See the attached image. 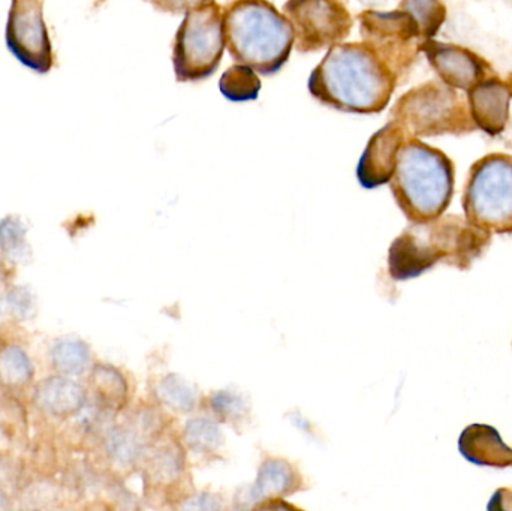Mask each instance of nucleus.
Instances as JSON below:
<instances>
[{"label":"nucleus","mask_w":512,"mask_h":511,"mask_svg":"<svg viewBox=\"0 0 512 511\" xmlns=\"http://www.w3.org/2000/svg\"><path fill=\"white\" fill-rule=\"evenodd\" d=\"M394 87L396 74L364 42L328 48L309 77L313 98L345 113H381Z\"/></svg>","instance_id":"obj_1"},{"label":"nucleus","mask_w":512,"mask_h":511,"mask_svg":"<svg viewBox=\"0 0 512 511\" xmlns=\"http://www.w3.org/2000/svg\"><path fill=\"white\" fill-rule=\"evenodd\" d=\"M492 242V234L478 230L456 215L439 216L424 224H412L388 252V270L396 281L418 278L445 263L468 270Z\"/></svg>","instance_id":"obj_2"},{"label":"nucleus","mask_w":512,"mask_h":511,"mask_svg":"<svg viewBox=\"0 0 512 511\" xmlns=\"http://www.w3.org/2000/svg\"><path fill=\"white\" fill-rule=\"evenodd\" d=\"M224 23L228 51L237 63L273 75L288 62L294 29L267 0H236L224 9Z\"/></svg>","instance_id":"obj_3"},{"label":"nucleus","mask_w":512,"mask_h":511,"mask_svg":"<svg viewBox=\"0 0 512 511\" xmlns=\"http://www.w3.org/2000/svg\"><path fill=\"white\" fill-rule=\"evenodd\" d=\"M396 203L412 224L444 215L454 194L453 162L433 147L406 140L390 180Z\"/></svg>","instance_id":"obj_4"},{"label":"nucleus","mask_w":512,"mask_h":511,"mask_svg":"<svg viewBox=\"0 0 512 511\" xmlns=\"http://www.w3.org/2000/svg\"><path fill=\"white\" fill-rule=\"evenodd\" d=\"M225 47L224 8L212 2L186 12L174 39L173 65L177 81L192 83L213 75Z\"/></svg>","instance_id":"obj_5"},{"label":"nucleus","mask_w":512,"mask_h":511,"mask_svg":"<svg viewBox=\"0 0 512 511\" xmlns=\"http://www.w3.org/2000/svg\"><path fill=\"white\" fill-rule=\"evenodd\" d=\"M469 224L487 234H512V158L492 155L472 167L463 194Z\"/></svg>","instance_id":"obj_6"},{"label":"nucleus","mask_w":512,"mask_h":511,"mask_svg":"<svg viewBox=\"0 0 512 511\" xmlns=\"http://www.w3.org/2000/svg\"><path fill=\"white\" fill-rule=\"evenodd\" d=\"M393 120L405 134L430 137L469 129L468 114L450 86L423 84L403 95L393 108Z\"/></svg>","instance_id":"obj_7"},{"label":"nucleus","mask_w":512,"mask_h":511,"mask_svg":"<svg viewBox=\"0 0 512 511\" xmlns=\"http://www.w3.org/2000/svg\"><path fill=\"white\" fill-rule=\"evenodd\" d=\"M283 14L294 29L295 47L303 53L340 44L351 33L354 20L340 0H288Z\"/></svg>","instance_id":"obj_8"},{"label":"nucleus","mask_w":512,"mask_h":511,"mask_svg":"<svg viewBox=\"0 0 512 511\" xmlns=\"http://www.w3.org/2000/svg\"><path fill=\"white\" fill-rule=\"evenodd\" d=\"M363 42L394 72L399 74L414 59L420 29L408 12L366 11L358 15Z\"/></svg>","instance_id":"obj_9"},{"label":"nucleus","mask_w":512,"mask_h":511,"mask_svg":"<svg viewBox=\"0 0 512 511\" xmlns=\"http://www.w3.org/2000/svg\"><path fill=\"white\" fill-rule=\"evenodd\" d=\"M42 6L44 0H12L6 24V44L24 66L38 74H47L53 66V48Z\"/></svg>","instance_id":"obj_10"},{"label":"nucleus","mask_w":512,"mask_h":511,"mask_svg":"<svg viewBox=\"0 0 512 511\" xmlns=\"http://www.w3.org/2000/svg\"><path fill=\"white\" fill-rule=\"evenodd\" d=\"M408 140L399 123H390L373 134L358 162L357 177L363 188L375 189L390 183L400 147Z\"/></svg>","instance_id":"obj_11"},{"label":"nucleus","mask_w":512,"mask_h":511,"mask_svg":"<svg viewBox=\"0 0 512 511\" xmlns=\"http://www.w3.org/2000/svg\"><path fill=\"white\" fill-rule=\"evenodd\" d=\"M420 48L447 86L471 90L483 80V65L471 51L432 39L424 41Z\"/></svg>","instance_id":"obj_12"},{"label":"nucleus","mask_w":512,"mask_h":511,"mask_svg":"<svg viewBox=\"0 0 512 511\" xmlns=\"http://www.w3.org/2000/svg\"><path fill=\"white\" fill-rule=\"evenodd\" d=\"M511 96L510 86L502 81L478 83L469 90L472 119L487 134H501L510 117Z\"/></svg>","instance_id":"obj_13"},{"label":"nucleus","mask_w":512,"mask_h":511,"mask_svg":"<svg viewBox=\"0 0 512 511\" xmlns=\"http://www.w3.org/2000/svg\"><path fill=\"white\" fill-rule=\"evenodd\" d=\"M459 450L466 461L480 467H512V450L493 426H468L460 435Z\"/></svg>","instance_id":"obj_14"},{"label":"nucleus","mask_w":512,"mask_h":511,"mask_svg":"<svg viewBox=\"0 0 512 511\" xmlns=\"http://www.w3.org/2000/svg\"><path fill=\"white\" fill-rule=\"evenodd\" d=\"M35 401L45 413L71 416L83 408L84 392L77 383L68 378H50L36 390Z\"/></svg>","instance_id":"obj_15"},{"label":"nucleus","mask_w":512,"mask_h":511,"mask_svg":"<svg viewBox=\"0 0 512 511\" xmlns=\"http://www.w3.org/2000/svg\"><path fill=\"white\" fill-rule=\"evenodd\" d=\"M295 488V474L291 465L279 459H270L262 464L252 495L256 498H279Z\"/></svg>","instance_id":"obj_16"},{"label":"nucleus","mask_w":512,"mask_h":511,"mask_svg":"<svg viewBox=\"0 0 512 511\" xmlns=\"http://www.w3.org/2000/svg\"><path fill=\"white\" fill-rule=\"evenodd\" d=\"M219 90L225 98L233 102L254 101L261 92V80L254 69L236 63L222 74Z\"/></svg>","instance_id":"obj_17"},{"label":"nucleus","mask_w":512,"mask_h":511,"mask_svg":"<svg viewBox=\"0 0 512 511\" xmlns=\"http://www.w3.org/2000/svg\"><path fill=\"white\" fill-rule=\"evenodd\" d=\"M400 9L414 18L424 41L432 39L445 21V8L441 0H402Z\"/></svg>","instance_id":"obj_18"},{"label":"nucleus","mask_w":512,"mask_h":511,"mask_svg":"<svg viewBox=\"0 0 512 511\" xmlns=\"http://www.w3.org/2000/svg\"><path fill=\"white\" fill-rule=\"evenodd\" d=\"M158 398L165 407L180 413H188L197 407V390L177 375H170L159 384Z\"/></svg>","instance_id":"obj_19"},{"label":"nucleus","mask_w":512,"mask_h":511,"mask_svg":"<svg viewBox=\"0 0 512 511\" xmlns=\"http://www.w3.org/2000/svg\"><path fill=\"white\" fill-rule=\"evenodd\" d=\"M53 362L57 371L65 375H80L90 363V351L84 342L60 341L53 350Z\"/></svg>","instance_id":"obj_20"},{"label":"nucleus","mask_w":512,"mask_h":511,"mask_svg":"<svg viewBox=\"0 0 512 511\" xmlns=\"http://www.w3.org/2000/svg\"><path fill=\"white\" fill-rule=\"evenodd\" d=\"M93 389L102 404L120 408L126 399V383L122 375L108 366H99L93 372Z\"/></svg>","instance_id":"obj_21"},{"label":"nucleus","mask_w":512,"mask_h":511,"mask_svg":"<svg viewBox=\"0 0 512 511\" xmlns=\"http://www.w3.org/2000/svg\"><path fill=\"white\" fill-rule=\"evenodd\" d=\"M33 377L32 363L23 350L9 347L0 353V381L6 386H21Z\"/></svg>","instance_id":"obj_22"},{"label":"nucleus","mask_w":512,"mask_h":511,"mask_svg":"<svg viewBox=\"0 0 512 511\" xmlns=\"http://www.w3.org/2000/svg\"><path fill=\"white\" fill-rule=\"evenodd\" d=\"M185 441L194 452L210 453L218 449L222 435L212 420L194 419L186 425Z\"/></svg>","instance_id":"obj_23"},{"label":"nucleus","mask_w":512,"mask_h":511,"mask_svg":"<svg viewBox=\"0 0 512 511\" xmlns=\"http://www.w3.org/2000/svg\"><path fill=\"white\" fill-rule=\"evenodd\" d=\"M26 227L17 218H5L0 221V251L15 260H23L29 254L26 243Z\"/></svg>","instance_id":"obj_24"},{"label":"nucleus","mask_w":512,"mask_h":511,"mask_svg":"<svg viewBox=\"0 0 512 511\" xmlns=\"http://www.w3.org/2000/svg\"><path fill=\"white\" fill-rule=\"evenodd\" d=\"M182 470L183 458L179 449L167 446L156 453L155 462H153V477H155V483H158V485L171 483L179 479Z\"/></svg>","instance_id":"obj_25"},{"label":"nucleus","mask_w":512,"mask_h":511,"mask_svg":"<svg viewBox=\"0 0 512 511\" xmlns=\"http://www.w3.org/2000/svg\"><path fill=\"white\" fill-rule=\"evenodd\" d=\"M9 309L14 312L15 317L20 320H27L35 312L36 300L35 294L27 287H17L9 293Z\"/></svg>","instance_id":"obj_26"},{"label":"nucleus","mask_w":512,"mask_h":511,"mask_svg":"<svg viewBox=\"0 0 512 511\" xmlns=\"http://www.w3.org/2000/svg\"><path fill=\"white\" fill-rule=\"evenodd\" d=\"M110 452L116 461L129 464L138 452V443L128 432H114L110 438Z\"/></svg>","instance_id":"obj_27"},{"label":"nucleus","mask_w":512,"mask_h":511,"mask_svg":"<svg viewBox=\"0 0 512 511\" xmlns=\"http://www.w3.org/2000/svg\"><path fill=\"white\" fill-rule=\"evenodd\" d=\"M213 408L216 413L225 420H233L236 417H242L245 410V402L239 396L231 395V393L222 392L213 398Z\"/></svg>","instance_id":"obj_28"},{"label":"nucleus","mask_w":512,"mask_h":511,"mask_svg":"<svg viewBox=\"0 0 512 511\" xmlns=\"http://www.w3.org/2000/svg\"><path fill=\"white\" fill-rule=\"evenodd\" d=\"M149 2L159 11L168 12V14H186L192 9L209 5L215 0H149Z\"/></svg>","instance_id":"obj_29"},{"label":"nucleus","mask_w":512,"mask_h":511,"mask_svg":"<svg viewBox=\"0 0 512 511\" xmlns=\"http://www.w3.org/2000/svg\"><path fill=\"white\" fill-rule=\"evenodd\" d=\"M5 507V497H3L2 492H0V509H3Z\"/></svg>","instance_id":"obj_30"},{"label":"nucleus","mask_w":512,"mask_h":511,"mask_svg":"<svg viewBox=\"0 0 512 511\" xmlns=\"http://www.w3.org/2000/svg\"><path fill=\"white\" fill-rule=\"evenodd\" d=\"M0 315H2V309H0Z\"/></svg>","instance_id":"obj_31"}]
</instances>
